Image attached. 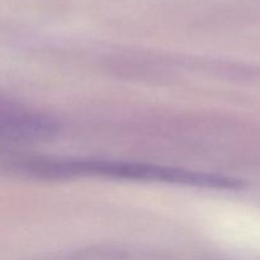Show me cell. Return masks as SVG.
Returning <instances> with one entry per match:
<instances>
[{
  "label": "cell",
  "instance_id": "6da1fadb",
  "mask_svg": "<svg viewBox=\"0 0 260 260\" xmlns=\"http://www.w3.org/2000/svg\"><path fill=\"white\" fill-rule=\"evenodd\" d=\"M25 169L37 177L73 178L103 177L112 179L156 182L167 184L192 185V187L216 188V189H239L243 183L233 178L193 170L169 168L145 162L113 161V160L66 159V160H32Z\"/></svg>",
  "mask_w": 260,
  "mask_h": 260
}]
</instances>
